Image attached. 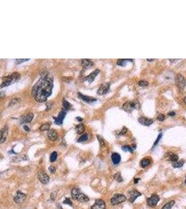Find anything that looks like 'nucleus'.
Instances as JSON below:
<instances>
[{
	"label": "nucleus",
	"instance_id": "4c0bfd02",
	"mask_svg": "<svg viewBox=\"0 0 186 209\" xmlns=\"http://www.w3.org/2000/svg\"><path fill=\"white\" fill-rule=\"evenodd\" d=\"M157 120H159V121H163L165 118V116L163 114H158V116H157Z\"/></svg>",
	"mask_w": 186,
	"mask_h": 209
},
{
	"label": "nucleus",
	"instance_id": "b1692460",
	"mask_svg": "<svg viewBox=\"0 0 186 209\" xmlns=\"http://www.w3.org/2000/svg\"><path fill=\"white\" fill-rule=\"evenodd\" d=\"M150 163H151V161L150 159H148V158H145L140 162V165H141V167H143V168H145V167L148 166V165L150 164Z\"/></svg>",
	"mask_w": 186,
	"mask_h": 209
},
{
	"label": "nucleus",
	"instance_id": "6ab92c4d",
	"mask_svg": "<svg viewBox=\"0 0 186 209\" xmlns=\"http://www.w3.org/2000/svg\"><path fill=\"white\" fill-rule=\"evenodd\" d=\"M81 66H83V69H90V68L93 67V62H92L91 60H90V59H82L81 62Z\"/></svg>",
	"mask_w": 186,
	"mask_h": 209
},
{
	"label": "nucleus",
	"instance_id": "9b49d317",
	"mask_svg": "<svg viewBox=\"0 0 186 209\" xmlns=\"http://www.w3.org/2000/svg\"><path fill=\"white\" fill-rule=\"evenodd\" d=\"M91 209H106V203L103 199H97L91 206Z\"/></svg>",
	"mask_w": 186,
	"mask_h": 209
},
{
	"label": "nucleus",
	"instance_id": "72a5a7b5",
	"mask_svg": "<svg viewBox=\"0 0 186 209\" xmlns=\"http://www.w3.org/2000/svg\"><path fill=\"white\" fill-rule=\"evenodd\" d=\"M138 84L139 87H146L147 86H148V82L146 80H140L139 81Z\"/></svg>",
	"mask_w": 186,
	"mask_h": 209
},
{
	"label": "nucleus",
	"instance_id": "7c9ffc66",
	"mask_svg": "<svg viewBox=\"0 0 186 209\" xmlns=\"http://www.w3.org/2000/svg\"><path fill=\"white\" fill-rule=\"evenodd\" d=\"M88 139V134H83L79 137V139L77 140L78 142H86Z\"/></svg>",
	"mask_w": 186,
	"mask_h": 209
},
{
	"label": "nucleus",
	"instance_id": "2f4dec72",
	"mask_svg": "<svg viewBox=\"0 0 186 209\" xmlns=\"http://www.w3.org/2000/svg\"><path fill=\"white\" fill-rule=\"evenodd\" d=\"M57 153L56 152V151H54V152L52 153L51 155H50V162H51V163L55 162V160H57Z\"/></svg>",
	"mask_w": 186,
	"mask_h": 209
},
{
	"label": "nucleus",
	"instance_id": "79ce46f5",
	"mask_svg": "<svg viewBox=\"0 0 186 209\" xmlns=\"http://www.w3.org/2000/svg\"><path fill=\"white\" fill-rule=\"evenodd\" d=\"M48 170H49V172L51 174H55V172H56V168L53 166H50L49 167V168H48Z\"/></svg>",
	"mask_w": 186,
	"mask_h": 209
},
{
	"label": "nucleus",
	"instance_id": "f704fd0d",
	"mask_svg": "<svg viewBox=\"0 0 186 209\" xmlns=\"http://www.w3.org/2000/svg\"><path fill=\"white\" fill-rule=\"evenodd\" d=\"M97 139H98L99 142H100V146H102V147H104V146H105V142H104V139L100 135H97Z\"/></svg>",
	"mask_w": 186,
	"mask_h": 209
},
{
	"label": "nucleus",
	"instance_id": "9d476101",
	"mask_svg": "<svg viewBox=\"0 0 186 209\" xmlns=\"http://www.w3.org/2000/svg\"><path fill=\"white\" fill-rule=\"evenodd\" d=\"M38 179L40 181V182L42 183L43 184H47L48 182L50 181V177L48 176V174L45 173V172H39L38 173Z\"/></svg>",
	"mask_w": 186,
	"mask_h": 209
},
{
	"label": "nucleus",
	"instance_id": "5701e85b",
	"mask_svg": "<svg viewBox=\"0 0 186 209\" xmlns=\"http://www.w3.org/2000/svg\"><path fill=\"white\" fill-rule=\"evenodd\" d=\"M136 149V145L133 144L132 146H129V145H125V146H123L122 147V149L123 151H129V152L133 153L134 152V150Z\"/></svg>",
	"mask_w": 186,
	"mask_h": 209
},
{
	"label": "nucleus",
	"instance_id": "ddd939ff",
	"mask_svg": "<svg viewBox=\"0 0 186 209\" xmlns=\"http://www.w3.org/2000/svg\"><path fill=\"white\" fill-rule=\"evenodd\" d=\"M66 116V111L65 109H62L60 111L57 117H53L55 119V123L57 125H62L63 123V120Z\"/></svg>",
	"mask_w": 186,
	"mask_h": 209
},
{
	"label": "nucleus",
	"instance_id": "c756f323",
	"mask_svg": "<svg viewBox=\"0 0 186 209\" xmlns=\"http://www.w3.org/2000/svg\"><path fill=\"white\" fill-rule=\"evenodd\" d=\"M114 178L115 180H116L118 181V182H119V183H121V182H123V177H122L121 174L119 173V172L115 174L114 176Z\"/></svg>",
	"mask_w": 186,
	"mask_h": 209
},
{
	"label": "nucleus",
	"instance_id": "20e7f679",
	"mask_svg": "<svg viewBox=\"0 0 186 209\" xmlns=\"http://www.w3.org/2000/svg\"><path fill=\"white\" fill-rule=\"evenodd\" d=\"M140 107V104L137 100L127 101L125 103L123 104V109L127 112H132L134 109H137Z\"/></svg>",
	"mask_w": 186,
	"mask_h": 209
},
{
	"label": "nucleus",
	"instance_id": "423d86ee",
	"mask_svg": "<svg viewBox=\"0 0 186 209\" xmlns=\"http://www.w3.org/2000/svg\"><path fill=\"white\" fill-rule=\"evenodd\" d=\"M127 200L126 197L122 194H116L111 199V203L113 206L120 204Z\"/></svg>",
	"mask_w": 186,
	"mask_h": 209
},
{
	"label": "nucleus",
	"instance_id": "e433bc0d",
	"mask_svg": "<svg viewBox=\"0 0 186 209\" xmlns=\"http://www.w3.org/2000/svg\"><path fill=\"white\" fill-rule=\"evenodd\" d=\"M29 59H15V63H16L17 64H20L22 62H27V61H29Z\"/></svg>",
	"mask_w": 186,
	"mask_h": 209
},
{
	"label": "nucleus",
	"instance_id": "37998d69",
	"mask_svg": "<svg viewBox=\"0 0 186 209\" xmlns=\"http://www.w3.org/2000/svg\"><path fill=\"white\" fill-rule=\"evenodd\" d=\"M23 128H24V130H25V131H27V132H29V130H30V129H29V128L28 126H27V125H23Z\"/></svg>",
	"mask_w": 186,
	"mask_h": 209
},
{
	"label": "nucleus",
	"instance_id": "1a4fd4ad",
	"mask_svg": "<svg viewBox=\"0 0 186 209\" xmlns=\"http://www.w3.org/2000/svg\"><path fill=\"white\" fill-rule=\"evenodd\" d=\"M110 83H104L101 84L98 91H97V94L102 96L108 93L109 91V89H110Z\"/></svg>",
	"mask_w": 186,
	"mask_h": 209
},
{
	"label": "nucleus",
	"instance_id": "f3484780",
	"mask_svg": "<svg viewBox=\"0 0 186 209\" xmlns=\"http://www.w3.org/2000/svg\"><path fill=\"white\" fill-rule=\"evenodd\" d=\"M139 122L141 125H145V126H149L153 123V120L151 119V118L145 117V116H141L139 118Z\"/></svg>",
	"mask_w": 186,
	"mask_h": 209
},
{
	"label": "nucleus",
	"instance_id": "a19ab883",
	"mask_svg": "<svg viewBox=\"0 0 186 209\" xmlns=\"http://www.w3.org/2000/svg\"><path fill=\"white\" fill-rule=\"evenodd\" d=\"M162 132H161V133H160V135H158V137H157V139H156L155 142L154 144H153V146H156V145H157V144H158V142H159L160 139L162 138Z\"/></svg>",
	"mask_w": 186,
	"mask_h": 209
},
{
	"label": "nucleus",
	"instance_id": "393cba45",
	"mask_svg": "<svg viewBox=\"0 0 186 209\" xmlns=\"http://www.w3.org/2000/svg\"><path fill=\"white\" fill-rule=\"evenodd\" d=\"M132 62V59H119L118 60L117 62V64L118 66H125L127 62Z\"/></svg>",
	"mask_w": 186,
	"mask_h": 209
},
{
	"label": "nucleus",
	"instance_id": "4be33fe9",
	"mask_svg": "<svg viewBox=\"0 0 186 209\" xmlns=\"http://www.w3.org/2000/svg\"><path fill=\"white\" fill-rule=\"evenodd\" d=\"M168 153V158H169V160H170V161L172 162L173 163H176V162L178 161V156H177L176 154H175V153Z\"/></svg>",
	"mask_w": 186,
	"mask_h": 209
},
{
	"label": "nucleus",
	"instance_id": "f257e3e1",
	"mask_svg": "<svg viewBox=\"0 0 186 209\" xmlns=\"http://www.w3.org/2000/svg\"><path fill=\"white\" fill-rule=\"evenodd\" d=\"M53 88V77L49 74H46L41 77L39 81L33 86L32 94L37 102H44L51 95Z\"/></svg>",
	"mask_w": 186,
	"mask_h": 209
},
{
	"label": "nucleus",
	"instance_id": "f03ea898",
	"mask_svg": "<svg viewBox=\"0 0 186 209\" xmlns=\"http://www.w3.org/2000/svg\"><path fill=\"white\" fill-rule=\"evenodd\" d=\"M20 78V75L18 73L15 72L12 73L11 75L5 77L2 80V82L0 84V88H4V87H8L12 84L18 82Z\"/></svg>",
	"mask_w": 186,
	"mask_h": 209
},
{
	"label": "nucleus",
	"instance_id": "c03bdc74",
	"mask_svg": "<svg viewBox=\"0 0 186 209\" xmlns=\"http://www.w3.org/2000/svg\"><path fill=\"white\" fill-rule=\"evenodd\" d=\"M176 114V113L174 112V111H170V112H169V115L171 116H174V115Z\"/></svg>",
	"mask_w": 186,
	"mask_h": 209
},
{
	"label": "nucleus",
	"instance_id": "f8f14e48",
	"mask_svg": "<svg viewBox=\"0 0 186 209\" xmlns=\"http://www.w3.org/2000/svg\"><path fill=\"white\" fill-rule=\"evenodd\" d=\"M8 133V128L7 126L4 127V128L0 130V144H3L6 141V138H7Z\"/></svg>",
	"mask_w": 186,
	"mask_h": 209
},
{
	"label": "nucleus",
	"instance_id": "8fccbe9b",
	"mask_svg": "<svg viewBox=\"0 0 186 209\" xmlns=\"http://www.w3.org/2000/svg\"><path fill=\"white\" fill-rule=\"evenodd\" d=\"M147 61H148V62H153V61H154V59H147Z\"/></svg>",
	"mask_w": 186,
	"mask_h": 209
},
{
	"label": "nucleus",
	"instance_id": "58836bf2",
	"mask_svg": "<svg viewBox=\"0 0 186 209\" xmlns=\"http://www.w3.org/2000/svg\"><path fill=\"white\" fill-rule=\"evenodd\" d=\"M127 132V129L125 127H123V129L121 130V131L119 132V135H124Z\"/></svg>",
	"mask_w": 186,
	"mask_h": 209
},
{
	"label": "nucleus",
	"instance_id": "cd10ccee",
	"mask_svg": "<svg viewBox=\"0 0 186 209\" xmlns=\"http://www.w3.org/2000/svg\"><path fill=\"white\" fill-rule=\"evenodd\" d=\"M184 163H185V160H180V161H178L176 162V163L172 164V166H173V167H174V168H180V167L183 166Z\"/></svg>",
	"mask_w": 186,
	"mask_h": 209
},
{
	"label": "nucleus",
	"instance_id": "aec40b11",
	"mask_svg": "<svg viewBox=\"0 0 186 209\" xmlns=\"http://www.w3.org/2000/svg\"><path fill=\"white\" fill-rule=\"evenodd\" d=\"M48 138L51 141H55L58 139V134L55 130H49L47 134Z\"/></svg>",
	"mask_w": 186,
	"mask_h": 209
},
{
	"label": "nucleus",
	"instance_id": "09e8293b",
	"mask_svg": "<svg viewBox=\"0 0 186 209\" xmlns=\"http://www.w3.org/2000/svg\"><path fill=\"white\" fill-rule=\"evenodd\" d=\"M183 101H184V102H185V103L186 104V96H185V97H184V98H183Z\"/></svg>",
	"mask_w": 186,
	"mask_h": 209
},
{
	"label": "nucleus",
	"instance_id": "4468645a",
	"mask_svg": "<svg viewBox=\"0 0 186 209\" xmlns=\"http://www.w3.org/2000/svg\"><path fill=\"white\" fill-rule=\"evenodd\" d=\"M99 73H100V70H99V69L95 70V71H94L93 73H90L89 75L86 77V78H84V80H84V81L88 82L89 83H92L94 81V80H95V78H96L97 75L99 74Z\"/></svg>",
	"mask_w": 186,
	"mask_h": 209
},
{
	"label": "nucleus",
	"instance_id": "473e14b6",
	"mask_svg": "<svg viewBox=\"0 0 186 209\" xmlns=\"http://www.w3.org/2000/svg\"><path fill=\"white\" fill-rule=\"evenodd\" d=\"M63 107L65 108V109L66 110H68V109H70L72 107V105H71L68 101L67 100H64L63 101Z\"/></svg>",
	"mask_w": 186,
	"mask_h": 209
},
{
	"label": "nucleus",
	"instance_id": "a211bd4d",
	"mask_svg": "<svg viewBox=\"0 0 186 209\" xmlns=\"http://www.w3.org/2000/svg\"><path fill=\"white\" fill-rule=\"evenodd\" d=\"M78 95H79L80 98L82 99L83 101L88 102V103H92V102H95V101H97V99L95 98L88 96H86V95H83V94L81 93H79Z\"/></svg>",
	"mask_w": 186,
	"mask_h": 209
},
{
	"label": "nucleus",
	"instance_id": "2eb2a0df",
	"mask_svg": "<svg viewBox=\"0 0 186 209\" xmlns=\"http://www.w3.org/2000/svg\"><path fill=\"white\" fill-rule=\"evenodd\" d=\"M130 203H133L135 200H136L139 197H140L141 195V193L139 192L138 190H132L130 192Z\"/></svg>",
	"mask_w": 186,
	"mask_h": 209
},
{
	"label": "nucleus",
	"instance_id": "ea45409f",
	"mask_svg": "<svg viewBox=\"0 0 186 209\" xmlns=\"http://www.w3.org/2000/svg\"><path fill=\"white\" fill-rule=\"evenodd\" d=\"M63 203H65V204H69V205H70V206H72V201H71L70 198H66L65 201H63Z\"/></svg>",
	"mask_w": 186,
	"mask_h": 209
},
{
	"label": "nucleus",
	"instance_id": "a878e982",
	"mask_svg": "<svg viewBox=\"0 0 186 209\" xmlns=\"http://www.w3.org/2000/svg\"><path fill=\"white\" fill-rule=\"evenodd\" d=\"M75 130L76 131V133L82 134L83 133V132L85 131V125L82 124V123H80V124L76 125Z\"/></svg>",
	"mask_w": 186,
	"mask_h": 209
},
{
	"label": "nucleus",
	"instance_id": "3c124183",
	"mask_svg": "<svg viewBox=\"0 0 186 209\" xmlns=\"http://www.w3.org/2000/svg\"><path fill=\"white\" fill-rule=\"evenodd\" d=\"M185 183L186 184V179H185Z\"/></svg>",
	"mask_w": 186,
	"mask_h": 209
},
{
	"label": "nucleus",
	"instance_id": "0eeeda50",
	"mask_svg": "<svg viewBox=\"0 0 186 209\" xmlns=\"http://www.w3.org/2000/svg\"><path fill=\"white\" fill-rule=\"evenodd\" d=\"M147 203L149 207L150 208H154L157 206L158 201H160V197L158 195L154 194H153L150 197L146 199Z\"/></svg>",
	"mask_w": 186,
	"mask_h": 209
},
{
	"label": "nucleus",
	"instance_id": "bb28decb",
	"mask_svg": "<svg viewBox=\"0 0 186 209\" xmlns=\"http://www.w3.org/2000/svg\"><path fill=\"white\" fill-rule=\"evenodd\" d=\"M175 203H176V201H174V200H171V201H170L169 202H167L166 204H164V206H163L162 207L161 209H171V208L173 207V206L174 205Z\"/></svg>",
	"mask_w": 186,
	"mask_h": 209
},
{
	"label": "nucleus",
	"instance_id": "c9c22d12",
	"mask_svg": "<svg viewBox=\"0 0 186 209\" xmlns=\"http://www.w3.org/2000/svg\"><path fill=\"white\" fill-rule=\"evenodd\" d=\"M20 102V99L18 98H15L12 99V100L10 102V105H15L16 103H18V102Z\"/></svg>",
	"mask_w": 186,
	"mask_h": 209
},
{
	"label": "nucleus",
	"instance_id": "6e6552de",
	"mask_svg": "<svg viewBox=\"0 0 186 209\" xmlns=\"http://www.w3.org/2000/svg\"><path fill=\"white\" fill-rule=\"evenodd\" d=\"M26 197H27V195L24 193H22V192L20 191H17L16 194H15L14 198H13V200L16 203H22V202L25 200Z\"/></svg>",
	"mask_w": 186,
	"mask_h": 209
},
{
	"label": "nucleus",
	"instance_id": "de8ad7c7",
	"mask_svg": "<svg viewBox=\"0 0 186 209\" xmlns=\"http://www.w3.org/2000/svg\"><path fill=\"white\" fill-rule=\"evenodd\" d=\"M3 96H4V93H3L2 92L0 91V98H1L3 97Z\"/></svg>",
	"mask_w": 186,
	"mask_h": 209
},
{
	"label": "nucleus",
	"instance_id": "412c9836",
	"mask_svg": "<svg viewBox=\"0 0 186 209\" xmlns=\"http://www.w3.org/2000/svg\"><path fill=\"white\" fill-rule=\"evenodd\" d=\"M111 159H112V162L114 165H118V164L121 163V156L119 153H113L112 155H111Z\"/></svg>",
	"mask_w": 186,
	"mask_h": 209
},
{
	"label": "nucleus",
	"instance_id": "49530a36",
	"mask_svg": "<svg viewBox=\"0 0 186 209\" xmlns=\"http://www.w3.org/2000/svg\"><path fill=\"white\" fill-rule=\"evenodd\" d=\"M76 119H77L79 121H83V118H81V117H76Z\"/></svg>",
	"mask_w": 186,
	"mask_h": 209
},
{
	"label": "nucleus",
	"instance_id": "7ed1b4c3",
	"mask_svg": "<svg viewBox=\"0 0 186 209\" xmlns=\"http://www.w3.org/2000/svg\"><path fill=\"white\" fill-rule=\"evenodd\" d=\"M71 195L73 199L81 202H87L89 201V197L87 195L83 194L79 188H73L71 191Z\"/></svg>",
	"mask_w": 186,
	"mask_h": 209
},
{
	"label": "nucleus",
	"instance_id": "c85d7f7f",
	"mask_svg": "<svg viewBox=\"0 0 186 209\" xmlns=\"http://www.w3.org/2000/svg\"><path fill=\"white\" fill-rule=\"evenodd\" d=\"M50 123H45L41 125L39 130L41 131H46V130H50Z\"/></svg>",
	"mask_w": 186,
	"mask_h": 209
},
{
	"label": "nucleus",
	"instance_id": "39448f33",
	"mask_svg": "<svg viewBox=\"0 0 186 209\" xmlns=\"http://www.w3.org/2000/svg\"><path fill=\"white\" fill-rule=\"evenodd\" d=\"M175 83L180 91H183L186 86V80L182 74H177L175 78Z\"/></svg>",
	"mask_w": 186,
	"mask_h": 209
},
{
	"label": "nucleus",
	"instance_id": "dca6fc26",
	"mask_svg": "<svg viewBox=\"0 0 186 209\" xmlns=\"http://www.w3.org/2000/svg\"><path fill=\"white\" fill-rule=\"evenodd\" d=\"M34 118V114L32 113H28V114H26L23 116H21L20 118V123H30L32 121V120Z\"/></svg>",
	"mask_w": 186,
	"mask_h": 209
},
{
	"label": "nucleus",
	"instance_id": "a18cd8bd",
	"mask_svg": "<svg viewBox=\"0 0 186 209\" xmlns=\"http://www.w3.org/2000/svg\"><path fill=\"white\" fill-rule=\"evenodd\" d=\"M139 181H140V179H134V183L135 184L138 183Z\"/></svg>",
	"mask_w": 186,
	"mask_h": 209
}]
</instances>
